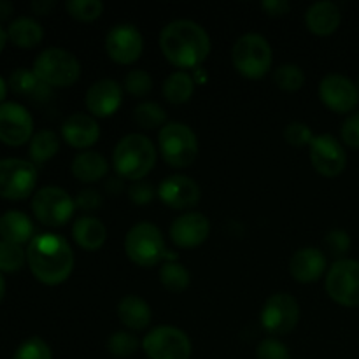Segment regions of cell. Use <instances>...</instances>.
Segmentation results:
<instances>
[{
  "label": "cell",
  "mask_w": 359,
  "mask_h": 359,
  "mask_svg": "<svg viewBox=\"0 0 359 359\" xmlns=\"http://www.w3.org/2000/svg\"><path fill=\"white\" fill-rule=\"evenodd\" d=\"M160 48L172 65L179 69H195L209 56L210 37L205 28L195 21L177 20L161 30Z\"/></svg>",
  "instance_id": "obj_1"
},
{
  "label": "cell",
  "mask_w": 359,
  "mask_h": 359,
  "mask_svg": "<svg viewBox=\"0 0 359 359\" xmlns=\"http://www.w3.org/2000/svg\"><path fill=\"white\" fill-rule=\"evenodd\" d=\"M27 262L37 280L48 286H58L72 273L74 252L62 235L41 233L28 244Z\"/></svg>",
  "instance_id": "obj_2"
},
{
  "label": "cell",
  "mask_w": 359,
  "mask_h": 359,
  "mask_svg": "<svg viewBox=\"0 0 359 359\" xmlns=\"http://www.w3.org/2000/svg\"><path fill=\"white\" fill-rule=\"evenodd\" d=\"M156 163V149L146 135L130 133L114 147L112 165L121 179L142 181Z\"/></svg>",
  "instance_id": "obj_3"
},
{
  "label": "cell",
  "mask_w": 359,
  "mask_h": 359,
  "mask_svg": "<svg viewBox=\"0 0 359 359\" xmlns=\"http://www.w3.org/2000/svg\"><path fill=\"white\" fill-rule=\"evenodd\" d=\"M231 62L241 76L262 79L272 67V48L263 35L245 34L235 42Z\"/></svg>",
  "instance_id": "obj_4"
},
{
  "label": "cell",
  "mask_w": 359,
  "mask_h": 359,
  "mask_svg": "<svg viewBox=\"0 0 359 359\" xmlns=\"http://www.w3.org/2000/svg\"><path fill=\"white\" fill-rule=\"evenodd\" d=\"M34 70L39 79L51 88H67L77 83L81 65L72 53L62 48H48L35 58Z\"/></svg>",
  "instance_id": "obj_5"
},
{
  "label": "cell",
  "mask_w": 359,
  "mask_h": 359,
  "mask_svg": "<svg viewBox=\"0 0 359 359\" xmlns=\"http://www.w3.org/2000/svg\"><path fill=\"white\" fill-rule=\"evenodd\" d=\"M158 142L161 156L170 167H189L198 154V139L184 123H167L158 133Z\"/></svg>",
  "instance_id": "obj_6"
},
{
  "label": "cell",
  "mask_w": 359,
  "mask_h": 359,
  "mask_svg": "<svg viewBox=\"0 0 359 359\" xmlns=\"http://www.w3.org/2000/svg\"><path fill=\"white\" fill-rule=\"evenodd\" d=\"M125 251L128 258L139 266H154L167 256L163 235L153 223H137L130 228L125 238Z\"/></svg>",
  "instance_id": "obj_7"
},
{
  "label": "cell",
  "mask_w": 359,
  "mask_h": 359,
  "mask_svg": "<svg viewBox=\"0 0 359 359\" xmlns=\"http://www.w3.org/2000/svg\"><path fill=\"white\" fill-rule=\"evenodd\" d=\"M32 210L35 217L46 226H63L69 223L76 210V200L62 188L46 186L41 188L32 198Z\"/></svg>",
  "instance_id": "obj_8"
},
{
  "label": "cell",
  "mask_w": 359,
  "mask_h": 359,
  "mask_svg": "<svg viewBox=\"0 0 359 359\" xmlns=\"http://www.w3.org/2000/svg\"><path fill=\"white\" fill-rule=\"evenodd\" d=\"M142 349L149 359H189L191 340L174 326H158L142 340Z\"/></svg>",
  "instance_id": "obj_9"
},
{
  "label": "cell",
  "mask_w": 359,
  "mask_h": 359,
  "mask_svg": "<svg viewBox=\"0 0 359 359\" xmlns=\"http://www.w3.org/2000/svg\"><path fill=\"white\" fill-rule=\"evenodd\" d=\"M37 182V168L32 161L20 158L0 160V196L23 200L30 196Z\"/></svg>",
  "instance_id": "obj_10"
},
{
  "label": "cell",
  "mask_w": 359,
  "mask_h": 359,
  "mask_svg": "<svg viewBox=\"0 0 359 359\" xmlns=\"http://www.w3.org/2000/svg\"><path fill=\"white\" fill-rule=\"evenodd\" d=\"M326 293L344 307H359V262L339 259L326 276Z\"/></svg>",
  "instance_id": "obj_11"
},
{
  "label": "cell",
  "mask_w": 359,
  "mask_h": 359,
  "mask_svg": "<svg viewBox=\"0 0 359 359\" xmlns=\"http://www.w3.org/2000/svg\"><path fill=\"white\" fill-rule=\"evenodd\" d=\"M300 319V305L287 293H276L265 302L262 311V326L273 337L293 332Z\"/></svg>",
  "instance_id": "obj_12"
},
{
  "label": "cell",
  "mask_w": 359,
  "mask_h": 359,
  "mask_svg": "<svg viewBox=\"0 0 359 359\" xmlns=\"http://www.w3.org/2000/svg\"><path fill=\"white\" fill-rule=\"evenodd\" d=\"M144 49L142 34L135 25L119 23L109 30L105 37V51L109 58L121 65H130L140 58Z\"/></svg>",
  "instance_id": "obj_13"
},
{
  "label": "cell",
  "mask_w": 359,
  "mask_h": 359,
  "mask_svg": "<svg viewBox=\"0 0 359 359\" xmlns=\"http://www.w3.org/2000/svg\"><path fill=\"white\" fill-rule=\"evenodd\" d=\"M311 161L316 172L325 177H337L347 165V154L342 144L330 133L314 135L311 142Z\"/></svg>",
  "instance_id": "obj_14"
},
{
  "label": "cell",
  "mask_w": 359,
  "mask_h": 359,
  "mask_svg": "<svg viewBox=\"0 0 359 359\" xmlns=\"http://www.w3.org/2000/svg\"><path fill=\"white\" fill-rule=\"evenodd\" d=\"M34 119L27 107L16 102L0 104V140L7 146H21L32 139Z\"/></svg>",
  "instance_id": "obj_15"
},
{
  "label": "cell",
  "mask_w": 359,
  "mask_h": 359,
  "mask_svg": "<svg viewBox=\"0 0 359 359\" xmlns=\"http://www.w3.org/2000/svg\"><path fill=\"white\" fill-rule=\"evenodd\" d=\"M319 98L335 112H351L359 102V88L349 77L330 74L319 84Z\"/></svg>",
  "instance_id": "obj_16"
},
{
  "label": "cell",
  "mask_w": 359,
  "mask_h": 359,
  "mask_svg": "<svg viewBox=\"0 0 359 359\" xmlns=\"http://www.w3.org/2000/svg\"><path fill=\"white\" fill-rule=\"evenodd\" d=\"M200 186L188 175H170L158 186V198L175 210L191 209L200 202Z\"/></svg>",
  "instance_id": "obj_17"
},
{
  "label": "cell",
  "mask_w": 359,
  "mask_h": 359,
  "mask_svg": "<svg viewBox=\"0 0 359 359\" xmlns=\"http://www.w3.org/2000/svg\"><path fill=\"white\" fill-rule=\"evenodd\" d=\"M210 235V221L200 212H186L179 216L170 226V238L182 249L202 245Z\"/></svg>",
  "instance_id": "obj_18"
},
{
  "label": "cell",
  "mask_w": 359,
  "mask_h": 359,
  "mask_svg": "<svg viewBox=\"0 0 359 359\" xmlns=\"http://www.w3.org/2000/svg\"><path fill=\"white\" fill-rule=\"evenodd\" d=\"M123 102V88L114 79H100L86 91V107L97 118H109Z\"/></svg>",
  "instance_id": "obj_19"
},
{
  "label": "cell",
  "mask_w": 359,
  "mask_h": 359,
  "mask_svg": "<svg viewBox=\"0 0 359 359\" xmlns=\"http://www.w3.org/2000/svg\"><path fill=\"white\" fill-rule=\"evenodd\" d=\"M326 270V256L316 248L298 249L290 262V273L302 284H312L321 279Z\"/></svg>",
  "instance_id": "obj_20"
},
{
  "label": "cell",
  "mask_w": 359,
  "mask_h": 359,
  "mask_svg": "<svg viewBox=\"0 0 359 359\" xmlns=\"http://www.w3.org/2000/svg\"><path fill=\"white\" fill-rule=\"evenodd\" d=\"M62 135L69 146L76 147V149H84L97 142L100 137V126L91 116L77 112L65 119L62 126Z\"/></svg>",
  "instance_id": "obj_21"
},
{
  "label": "cell",
  "mask_w": 359,
  "mask_h": 359,
  "mask_svg": "<svg viewBox=\"0 0 359 359\" xmlns=\"http://www.w3.org/2000/svg\"><path fill=\"white\" fill-rule=\"evenodd\" d=\"M340 20H342V14H340L339 6L328 0L312 4L305 14V23L309 30L321 37L335 34L337 28L340 27Z\"/></svg>",
  "instance_id": "obj_22"
},
{
  "label": "cell",
  "mask_w": 359,
  "mask_h": 359,
  "mask_svg": "<svg viewBox=\"0 0 359 359\" xmlns=\"http://www.w3.org/2000/svg\"><path fill=\"white\" fill-rule=\"evenodd\" d=\"M34 224L25 212L20 210H7L0 216V237L2 241L13 242V244L23 245L30 244L34 237Z\"/></svg>",
  "instance_id": "obj_23"
},
{
  "label": "cell",
  "mask_w": 359,
  "mask_h": 359,
  "mask_svg": "<svg viewBox=\"0 0 359 359\" xmlns=\"http://www.w3.org/2000/svg\"><path fill=\"white\" fill-rule=\"evenodd\" d=\"M118 316L119 321L126 326V328L133 330V332H140L146 330L151 325V309L146 300L140 297L130 294L125 297L118 305Z\"/></svg>",
  "instance_id": "obj_24"
},
{
  "label": "cell",
  "mask_w": 359,
  "mask_h": 359,
  "mask_svg": "<svg viewBox=\"0 0 359 359\" xmlns=\"http://www.w3.org/2000/svg\"><path fill=\"white\" fill-rule=\"evenodd\" d=\"M72 235L79 248L86 249V251H98L105 244L107 230H105L104 223L100 219L84 216L76 221L72 228Z\"/></svg>",
  "instance_id": "obj_25"
},
{
  "label": "cell",
  "mask_w": 359,
  "mask_h": 359,
  "mask_svg": "<svg viewBox=\"0 0 359 359\" xmlns=\"http://www.w3.org/2000/svg\"><path fill=\"white\" fill-rule=\"evenodd\" d=\"M109 172V163L100 153L86 151L74 158L72 174L81 182H97L104 179Z\"/></svg>",
  "instance_id": "obj_26"
},
{
  "label": "cell",
  "mask_w": 359,
  "mask_h": 359,
  "mask_svg": "<svg viewBox=\"0 0 359 359\" xmlns=\"http://www.w3.org/2000/svg\"><path fill=\"white\" fill-rule=\"evenodd\" d=\"M9 86L16 95L35 98V100H46L51 95V86L42 83L34 70L23 69V67L11 74Z\"/></svg>",
  "instance_id": "obj_27"
},
{
  "label": "cell",
  "mask_w": 359,
  "mask_h": 359,
  "mask_svg": "<svg viewBox=\"0 0 359 359\" xmlns=\"http://www.w3.org/2000/svg\"><path fill=\"white\" fill-rule=\"evenodd\" d=\"M42 37H44V30L34 18L20 16L7 28V39L18 48H35L41 44Z\"/></svg>",
  "instance_id": "obj_28"
},
{
  "label": "cell",
  "mask_w": 359,
  "mask_h": 359,
  "mask_svg": "<svg viewBox=\"0 0 359 359\" xmlns=\"http://www.w3.org/2000/svg\"><path fill=\"white\" fill-rule=\"evenodd\" d=\"M193 91H195V81L184 70L170 74L163 83V97L170 104H186L193 97Z\"/></svg>",
  "instance_id": "obj_29"
},
{
  "label": "cell",
  "mask_w": 359,
  "mask_h": 359,
  "mask_svg": "<svg viewBox=\"0 0 359 359\" xmlns=\"http://www.w3.org/2000/svg\"><path fill=\"white\" fill-rule=\"evenodd\" d=\"M58 135L55 132H51V130H41V132H37L30 139L28 153H30L32 161H35V163H46V161L51 160L58 153Z\"/></svg>",
  "instance_id": "obj_30"
},
{
  "label": "cell",
  "mask_w": 359,
  "mask_h": 359,
  "mask_svg": "<svg viewBox=\"0 0 359 359\" xmlns=\"http://www.w3.org/2000/svg\"><path fill=\"white\" fill-rule=\"evenodd\" d=\"M189 280H191V276L182 263L167 262L161 265L160 283L165 290L172 291V293H181V291L188 290Z\"/></svg>",
  "instance_id": "obj_31"
},
{
  "label": "cell",
  "mask_w": 359,
  "mask_h": 359,
  "mask_svg": "<svg viewBox=\"0 0 359 359\" xmlns=\"http://www.w3.org/2000/svg\"><path fill=\"white\" fill-rule=\"evenodd\" d=\"M133 118L144 130H153L158 128V126H165L167 112L163 111L161 105L154 104V102H142L133 111Z\"/></svg>",
  "instance_id": "obj_32"
},
{
  "label": "cell",
  "mask_w": 359,
  "mask_h": 359,
  "mask_svg": "<svg viewBox=\"0 0 359 359\" xmlns=\"http://www.w3.org/2000/svg\"><path fill=\"white\" fill-rule=\"evenodd\" d=\"M273 81L284 91H298L305 83V74L294 63H284L273 72Z\"/></svg>",
  "instance_id": "obj_33"
},
{
  "label": "cell",
  "mask_w": 359,
  "mask_h": 359,
  "mask_svg": "<svg viewBox=\"0 0 359 359\" xmlns=\"http://www.w3.org/2000/svg\"><path fill=\"white\" fill-rule=\"evenodd\" d=\"M65 7L74 20L84 21V23L98 20L104 13V4L100 0H69Z\"/></svg>",
  "instance_id": "obj_34"
},
{
  "label": "cell",
  "mask_w": 359,
  "mask_h": 359,
  "mask_svg": "<svg viewBox=\"0 0 359 359\" xmlns=\"http://www.w3.org/2000/svg\"><path fill=\"white\" fill-rule=\"evenodd\" d=\"M139 349V339L130 332H116L109 337L107 351L114 358H130Z\"/></svg>",
  "instance_id": "obj_35"
},
{
  "label": "cell",
  "mask_w": 359,
  "mask_h": 359,
  "mask_svg": "<svg viewBox=\"0 0 359 359\" xmlns=\"http://www.w3.org/2000/svg\"><path fill=\"white\" fill-rule=\"evenodd\" d=\"M27 252L21 249V245L0 241V272H16L23 266Z\"/></svg>",
  "instance_id": "obj_36"
},
{
  "label": "cell",
  "mask_w": 359,
  "mask_h": 359,
  "mask_svg": "<svg viewBox=\"0 0 359 359\" xmlns=\"http://www.w3.org/2000/svg\"><path fill=\"white\" fill-rule=\"evenodd\" d=\"M13 359H53V353L41 337H30L18 347Z\"/></svg>",
  "instance_id": "obj_37"
},
{
  "label": "cell",
  "mask_w": 359,
  "mask_h": 359,
  "mask_svg": "<svg viewBox=\"0 0 359 359\" xmlns=\"http://www.w3.org/2000/svg\"><path fill=\"white\" fill-rule=\"evenodd\" d=\"M125 90L132 97H146L153 90V77L146 70H130L125 76Z\"/></svg>",
  "instance_id": "obj_38"
},
{
  "label": "cell",
  "mask_w": 359,
  "mask_h": 359,
  "mask_svg": "<svg viewBox=\"0 0 359 359\" xmlns=\"http://www.w3.org/2000/svg\"><path fill=\"white\" fill-rule=\"evenodd\" d=\"M284 139L290 146L294 147H304V146H311L312 139H314V133L312 130L309 128L305 123L300 121H293L286 126L284 130Z\"/></svg>",
  "instance_id": "obj_39"
},
{
  "label": "cell",
  "mask_w": 359,
  "mask_h": 359,
  "mask_svg": "<svg viewBox=\"0 0 359 359\" xmlns=\"http://www.w3.org/2000/svg\"><path fill=\"white\" fill-rule=\"evenodd\" d=\"M256 358L258 359H291L290 349L284 346L280 340L273 339H265L259 342L258 349H256Z\"/></svg>",
  "instance_id": "obj_40"
},
{
  "label": "cell",
  "mask_w": 359,
  "mask_h": 359,
  "mask_svg": "<svg viewBox=\"0 0 359 359\" xmlns=\"http://www.w3.org/2000/svg\"><path fill=\"white\" fill-rule=\"evenodd\" d=\"M325 244L333 256H344L351 249V237L344 230H332L325 238Z\"/></svg>",
  "instance_id": "obj_41"
},
{
  "label": "cell",
  "mask_w": 359,
  "mask_h": 359,
  "mask_svg": "<svg viewBox=\"0 0 359 359\" xmlns=\"http://www.w3.org/2000/svg\"><path fill=\"white\" fill-rule=\"evenodd\" d=\"M128 198L135 205H147L154 198V188L146 181H135L128 188Z\"/></svg>",
  "instance_id": "obj_42"
},
{
  "label": "cell",
  "mask_w": 359,
  "mask_h": 359,
  "mask_svg": "<svg viewBox=\"0 0 359 359\" xmlns=\"http://www.w3.org/2000/svg\"><path fill=\"white\" fill-rule=\"evenodd\" d=\"M342 140L349 147L359 149V111L351 114L342 125Z\"/></svg>",
  "instance_id": "obj_43"
},
{
  "label": "cell",
  "mask_w": 359,
  "mask_h": 359,
  "mask_svg": "<svg viewBox=\"0 0 359 359\" xmlns=\"http://www.w3.org/2000/svg\"><path fill=\"white\" fill-rule=\"evenodd\" d=\"M102 202L104 200H102L100 193L95 191V189H83L76 196V207L81 210H86V212H93V210L100 209Z\"/></svg>",
  "instance_id": "obj_44"
},
{
  "label": "cell",
  "mask_w": 359,
  "mask_h": 359,
  "mask_svg": "<svg viewBox=\"0 0 359 359\" xmlns=\"http://www.w3.org/2000/svg\"><path fill=\"white\" fill-rule=\"evenodd\" d=\"M262 9L265 11L269 16L277 18L290 13L291 4L287 2V0H265V2H262Z\"/></svg>",
  "instance_id": "obj_45"
},
{
  "label": "cell",
  "mask_w": 359,
  "mask_h": 359,
  "mask_svg": "<svg viewBox=\"0 0 359 359\" xmlns=\"http://www.w3.org/2000/svg\"><path fill=\"white\" fill-rule=\"evenodd\" d=\"M55 6H56L55 0H34L30 7L35 14H39V16H46V14L51 13V9Z\"/></svg>",
  "instance_id": "obj_46"
},
{
  "label": "cell",
  "mask_w": 359,
  "mask_h": 359,
  "mask_svg": "<svg viewBox=\"0 0 359 359\" xmlns=\"http://www.w3.org/2000/svg\"><path fill=\"white\" fill-rule=\"evenodd\" d=\"M123 181H125V179L111 177L107 182H105V189H107V191L111 193V195H119V193L123 191V188H125Z\"/></svg>",
  "instance_id": "obj_47"
},
{
  "label": "cell",
  "mask_w": 359,
  "mask_h": 359,
  "mask_svg": "<svg viewBox=\"0 0 359 359\" xmlns=\"http://www.w3.org/2000/svg\"><path fill=\"white\" fill-rule=\"evenodd\" d=\"M13 14V4L7 2V0H0V21L6 20Z\"/></svg>",
  "instance_id": "obj_48"
},
{
  "label": "cell",
  "mask_w": 359,
  "mask_h": 359,
  "mask_svg": "<svg viewBox=\"0 0 359 359\" xmlns=\"http://www.w3.org/2000/svg\"><path fill=\"white\" fill-rule=\"evenodd\" d=\"M6 95H7V84H6V81L0 77V104H4V98H6Z\"/></svg>",
  "instance_id": "obj_49"
},
{
  "label": "cell",
  "mask_w": 359,
  "mask_h": 359,
  "mask_svg": "<svg viewBox=\"0 0 359 359\" xmlns=\"http://www.w3.org/2000/svg\"><path fill=\"white\" fill-rule=\"evenodd\" d=\"M6 41H7V32L0 27V53H2L4 46H6Z\"/></svg>",
  "instance_id": "obj_50"
},
{
  "label": "cell",
  "mask_w": 359,
  "mask_h": 359,
  "mask_svg": "<svg viewBox=\"0 0 359 359\" xmlns=\"http://www.w3.org/2000/svg\"><path fill=\"white\" fill-rule=\"evenodd\" d=\"M4 294H6V283H4V277L2 273H0V302H2Z\"/></svg>",
  "instance_id": "obj_51"
}]
</instances>
